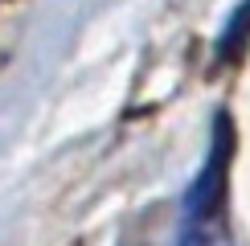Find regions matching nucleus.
Returning a JSON list of instances; mask_svg holds the SVG:
<instances>
[{
  "label": "nucleus",
  "mask_w": 250,
  "mask_h": 246,
  "mask_svg": "<svg viewBox=\"0 0 250 246\" xmlns=\"http://www.w3.org/2000/svg\"><path fill=\"white\" fill-rule=\"evenodd\" d=\"M238 152L234 123L226 111L213 119V140L205 152V164L189 184L185 197V222H181V246H234L230 234V160Z\"/></svg>",
  "instance_id": "obj_1"
},
{
  "label": "nucleus",
  "mask_w": 250,
  "mask_h": 246,
  "mask_svg": "<svg viewBox=\"0 0 250 246\" xmlns=\"http://www.w3.org/2000/svg\"><path fill=\"white\" fill-rule=\"evenodd\" d=\"M246 41H250V0H242L230 13V20L222 29V41H217V58H234Z\"/></svg>",
  "instance_id": "obj_2"
}]
</instances>
